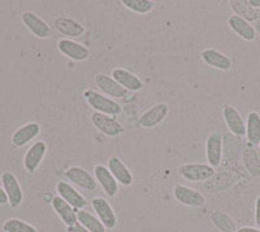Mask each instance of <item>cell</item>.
Instances as JSON below:
<instances>
[{
	"instance_id": "13",
	"label": "cell",
	"mask_w": 260,
	"mask_h": 232,
	"mask_svg": "<svg viewBox=\"0 0 260 232\" xmlns=\"http://www.w3.org/2000/svg\"><path fill=\"white\" fill-rule=\"evenodd\" d=\"M222 136L219 132H212L206 141V157L208 164L213 168L219 167L222 161Z\"/></svg>"
},
{
	"instance_id": "31",
	"label": "cell",
	"mask_w": 260,
	"mask_h": 232,
	"mask_svg": "<svg viewBox=\"0 0 260 232\" xmlns=\"http://www.w3.org/2000/svg\"><path fill=\"white\" fill-rule=\"evenodd\" d=\"M255 223L260 228V196L256 198L255 202Z\"/></svg>"
},
{
	"instance_id": "17",
	"label": "cell",
	"mask_w": 260,
	"mask_h": 232,
	"mask_svg": "<svg viewBox=\"0 0 260 232\" xmlns=\"http://www.w3.org/2000/svg\"><path fill=\"white\" fill-rule=\"evenodd\" d=\"M51 205H52L53 210L59 215L60 219L62 220V223L65 226H68L69 228L78 223L77 220V212L76 209L72 208L67 201L61 198L60 196H55L52 199H51Z\"/></svg>"
},
{
	"instance_id": "15",
	"label": "cell",
	"mask_w": 260,
	"mask_h": 232,
	"mask_svg": "<svg viewBox=\"0 0 260 232\" xmlns=\"http://www.w3.org/2000/svg\"><path fill=\"white\" fill-rule=\"evenodd\" d=\"M56 192L64 201L69 204L76 210H83L86 206V198L68 182L60 180L56 184Z\"/></svg>"
},
{
	"instance_id": "24",
	"label": "cell",
	"mask_w": 260,
	"mask_h": 232,
	"mask_svg": "<svg viewBox=\"0 0 260 232\" xmlns=\"http://www.w3.org/2000/svg\"><path fill=\"white\" fill-rule=\"evenodd\" d=\"M242 162L245 164L246 170L252 178H259L260 176V158L257 152L255 150V146L251 143H247L245 149L242 150Z\"/></svg>"
},
{
	"instance_id": "9",
	"label": "cell",
	"mask_w": 260,
	"mask_h": 232,
	"mask_svg": "<svg viewBox=\"0 0 260 232\" xmlns=\"http://www.w3.org/2000/svg\"><path fill=\"white\" fill-rule=\"evenodd\" d=\"M21 20H22V22H24V25L27 27L30 33L32 36H36L37 38L46 39L52 36V30H51L50 25L45 20H42L39 16H37L34 12L26 11V12L22 13Z\"/></svg>"
},
{
	"instance_id": "29",
	"label": "cell",
	"mask_w": 260,
	"mask_h": 232,
	"mask_svg": "<svg viewBox=\"0 0 260 232\" xmlns=\"http://www.w3.org/2000/svg\"><path fill=\"white\" fill-rule=\"evenodd\" d=\"M121 3L132 12L141 13V15L151 12L155 6L154 2H151V0H122Z\"/></svg>"
},
{
	"instance_id": "19",
	"label": "cell",
	"mask_w": 260,
	"mask_h": 232,
	"mask_svg": "<svg viewBox=\"0 0 260 232\" xmlns=\"http://www.w3.org/2000/svg\"><path fill=\"white\" fill-rule=\"evenodd\" d=\"M108 170L111 171V173H112L118 184L124 185V187H130L133 184V175H132L129 168L125 166L124 162L116 155L108 159Z\"/></svg>"
},
{
	"instance_id": "36",
	"label": "cell",
	"mask_w": 260,
	"mask_h": 232,
	"mask_svg": "<svg viewBox=\"0 0 260 232\" xmlns=\"http://www.w3.org/2000/svg\"><path fill=\"white\" fill-rule=\"evenodd\" d=\"M254 27H255V30H256V33L260 36V18H259V20L255 21V26Z\"/></svg>"
},
{
	"instance_id": "21",
	"label": "cell",
	"mask_w": 260,
	"mask_h": 232,
	"mask_svg": "<svg viewBox=\"0 0 260 232\" xmlns=\"http://www.w3.org/2000/svg\"><path fill=\"white\" fill-rule=\"evenodd\" d=\"M113 80L118 82L127 92H139L143 88L142 80L137 75L124 68H115L112 71Z\"/></svg>"
},
{
	"instance_id": "4",
	"label": "cell",
	"mask_w": 260,
	"mask_h": 232,
	"mask_svg": "<svg viewBox=\"0 0 260 232\" xmlns=\"http://www.w3.org/2000/svg\"><path fill=\"white\" fill-rule=\"evenodd\" d=\"M65 178H67L68 182L73 183L74 185L80 187L83 191L94 192L96 189L98 182L95 180V178L89 171L82 168V167L73 166L68 168V170L65 171Z\"/></svg>"
},
{
	"instance_id": "2",
	"label": "cell",
	"mask_w": 260,
	"mask_h": 232,
	"mask_svg": "<svg viewBox=\"0 0 260 232\" xmlns=\"http://www.w3.org/2000/svg\"><path fill=\"white\" fill-rule=\"evenodd\" d=\"M178 172L185 180L202 183L210 180L215 175V168L206 163H186L178 168Z\"/></svg>"
},
{
	"instance_id": "3",
	"label": "cell",
	"mask_w": 260,
	"mask_h": 232,
	"mask_svg": "<svg viewBox=\"0 0 260 232\" xmlns=\"http://www.w3.org/2000/svg\"><path fill=\"white\" fill-rule=\"evenodd\" d=\"M90 119H91L92 125L98 131L108 137H117L124 133L125 131L124 125L113 116L104 115V113L101 112H92Z\"/></svg>"
},
{
	"instance_id": "7",
	"label": "cell",
	"mask_w": 260,
	"mask_h": 232,
	"mask_svg": "<svg viewBox=\"0 0 260 232\" xmlns=\"http://www.w3.org/2000/svg\"><path fill=\"white\" fill-rule=\"evenodd\" d=\"M222 118H224L228 129L233 136H246V122L236 107H233L231 104H225L224 108H222Z\"/></svg>"
},
{
	"instance_id": "1",
	"label": "cell",
	"mask_w": 260,
	"mask_h": 232,
	"mask_svg": "<svg viewBox=\"0 0 260 232\" xmlns=\"http://www.w3.org/2000/svg\"><path fill=\"white\" fill-rule=\"evenodd\" d=\"M83 97H85L87 104L94 110V112H101L104 115L113 116V118L122 112V107L117 102L113 101L110 97L104 96L102 93L87 89L83 92Z\"/></svg>"
},
{
	"instance_id": "16",
	"label": "cell",
	"mask_w": 260,
	"mask_h": 232,
	"mask_svg": "<svg viewBox=\"0 0 260 232\" xmlns=\"http://www.w3.org/2000/svg\"><path fill=\"white\" fill-rule=\"evenodd\" d=\"M173 193H175V197L178 202L185 206H190V208H199V206H203L204 202H206V198H204L201 192L186 187V185L177 184L175 187Z\"/></svg>"
},
{
	"instance_id": "30",
	"label": "cell",
	"mask_w": 260,
	"mask_h": 232,
	"mask_svg": "<svg viewBox=\"0 0 260 232\" xmlns=\"http://www.w3.org/2000/svg\"><path fill=\"white\" fill-rule=\"evenodd\" d=\"M4 232H38L36 227L17 218H11L3 224Z\"/></svg>"
},
{
	"instance_id": "23",
	"label": "cell",
	"mask_w": 260,
	"mask_h": 232,
	"mask_svg": "<svg viewBox=\"0 0 260 232\" xmlns=\"http://www.w3.org/2000/svg\"><path fill=\"white\" fill-rule=\"evenodd\" d=\"M39 133H41V125L38 123H27V124L20 127L12 134V145L15 148H22L31 140H34Z\"/></svg>"
},
{
	"instance_id": "18",
	"label": "cell",
	"mask_w": 260,
	"mask_h": 232,
	"mask_svg": "<svg viewBox=\"0 0 260 232\" xmlns=\"http://www.w3.org/2000/svg\"><path fill=\"white\" fill-rule=\"evenodd\" d=\"M228 25L243 41L251 42L256 38V30H255L254 25H251L248 21L240 17V16L232 15L228 18Z\"/></svg>"
},
{
	"instance_id": "12",
	"label": "cell",
	"mask_w": 260,
	"mask_h": 232,
	"mask_svg": "<svg viewBox=\"0 0 260 232\" xmlns=\"http://www.w3.org/2000/svg\"><path fill=\"white\" fill-rule=\"evenodd\" d=\"M47 153V143L45 141H37L30 146L24 155V167L27 172L32 173L38 170L43 158Z\"/></svg>"
},
{
	"instance_id": "28",
	"label": "cell",
	"mask_w": 260,
	"mask_h": 232,
	"mask_svg": "<svg viewBox=\"0 0 260 232\" xmlns=\"http://www.w3.org/2000/svg\"><path fill=\"white\" fill-rule=\"evenodd\" d=\"M211 220L216 226V228L220 229L221 232H236L237 224L233 219H232L226 213L220 212V210H215L211 214Z\"/></svg>"
},
{
	"instance_id": "32",
	"label": "cell",
	"mask_w": 260,
	"mask_h": 232,
	"mask_svg": "<svg viewBox=\"0 0 260 232\" xmlns=\"http://www.w3.org/2000/svg\"><path fill=\"white\" fill-rule=\"evenodd\" d=\"M8 202V197H7L6 191L3 189V187H0V205H6Z\"/></svg>"
},
{
	"instance_id": "11",
	"label": "cell",
	"mask_w": 260,
	"mask_h": 232,
	"mask_svg": "<svg viewBox=\"0 0 260 232\" xmlns=\"http://www.w3.org/2000/svg\"><path fill=\"white\" fill-rule=\"evenodd\" d=\"M91 206L96 213L98 219L101 220L107 229H113L117 226V217L113 212L112 206L103 197H96L91 201Z\"/></svg>"
},
{
	"instance_id": "22",
	"label": "cell",
	"mask_w": 260,
	"mask_h": 232,
	"mask_svg": "<svg viewBox=\"0 0 260 232\" xmlns=\"http://www.w3.org/2000/svg\"><path fill=\"white\" fill-rule=\"evenodd\" d=\"M201 59L207 66L220 69V71H229L232 68V64H233L231 57L220 52V51L215 50V48H206V50L202 51Z\"/></svg>"
},
{
	"instance_id": "5",
	"label": "cell",
	"mask_w": 260,
	"mask_h": 232,
	"mask_svg": "<svg viewBox=\"0 0 260 232\" xmlns=\"http://www.w3.org/2000/svg\"><path fill=\"white\" fill-rule=\"evenodd\" d=\"M2 184H3V189L6 191L7 197H8L11 208H18L24 201V192H22V188H21L17 178L12 172L6 171L2 175Z\"/></svg>"
},
{
	"instance_id": "34",
	"label": "cell",
	"mask_w": 260,
	"mask_h": 232,
	"mask_svg": "<svg viewBox=\"0 0 260 232\" xmlns=\"http://www.w3.org/2000/svg\"><path fill=\"white\" fill-rule=\"evenodd\" d=\"M236 232H260L259 228H254V227H242L238 228Z\"/></svg>"
},
{
	"instance_id": "8",
	"label": "cell",
	"mask_w": 260,
	"mask_h": 232,
	"mask_svg": "<svg viewBox=\"0 0 260 232\" xmlns=\"http://www.w3.org/2000/svg\"><path fill=\"white\" fill-rule=\"evenodd\" d=\"M94 82L98 89L110 98H124L127 94L126 89L116 82L112 76H108L106 73H96L94 76Z\"/></svg>"
},
{
	"instance_id": "35",
	"label": "cell",
	"mask_w": 260,
	"mask_h": 232,
	"mask_svg": "<svg viewBox=\"0 0 260 232\" xmlns=\"http://www.w3.org/2000/svg\"><path fill=\"white\" fill-rule=\"evenodd\" d=\"M248 4L255 9L260 8V0H248Z\"/></svg>"
},
{
	"instance_id": "37",
	"label": "cell",
	"mask_w": 260,
	"mask_h": 232,
	"mask_svg": "<svg viewBox=\"0 0 260 232\" xmlns=\"http://www.w3.org/2000/svg\"><path fill=\"white\" fill-rule=\"evenodd\" d=\"M257 146H259V148H260V143H259V145H257Z\"/></svg>"
},
{
	"instance_id": "26",
	"label": "cell",
	"mask_w": 260,
	"mask_h": 232,
	"mask_svg": "<svg viewBox=\"0 0 260 232\" xmlns=\"http://www.w3.org/2000/svg\"><path fill=\"white\" fill-rule=\"evenodd\" d=\"M77 220L78 223L85 227L89 232H106L107 229L101 220L98 219V217L92 215L91 213L86 212V210H78Z\"/></svg>"
},
{
	"instance_id": "14",
	"label": "cell",
	"mask_w": 260,
	"mask_h": 232,
	"mask_svg": "<svg viewBox=\"0 0 260 232\" xmlns=\"http://www.w3.org/2000/svg\"><path fill=\"white\" fill-rule=\"evenodd\" d=\"M94 178L107 196L112 198L117 194L118 183L116 182V179L108 170V167L104 166V164H96L94 167Z\"/></svg>"
},
{
	"instance_id": "10",
	"label": "cell",
	"mask_w": 260,
	"mask_h": 232,
	"mask_svg": "<svg viewBox=\"0 0 260 232\" xmlns=\"http://www.w3.org/2000/svg\"><path fill=\"white\" fill-rule=\"evenodd\" d=\"M169 113V106L167 103H157L152 107H150L148 110H146L142 115L139 116V125L142 128L150 129L154 128L156 125H159L160 123L164 122L167 116Z\"/></svg>"
},
{
	"instance_id": "25",
	"label": "cell",
	"mask_w": 260,
	"mask_h": 232,
	"mask_svg": "<svg viewBox=\"0 0 260 232\" xmlns=\"http://www.w3.org/2000/svg\"><path fill=\"white\" fill-rule=\"evenodd\" d=\"M246 137L248 143L256 146L260 143V113L251 111L246 119Z\"/></svg>"
},
{
	"instance_id": "27",
	"label": "cell",
	"mask_w": 260,
	"mask_h": 232,
	"mask_svg": "<svg viewBox=\"0 0 260 232\" xmlns=\"http://www.w3.org/2000/svg\"><path fill=\"white\" fill-rule=\"evenodd\" d=\"M231 6L233 11L236 12L237 16L245 18L246 21H256L260 18V13L257 12L256 9L252 8L248 2H243V0H233L231 2Z\"/></svg>"
},
{
	"instance_id": "33",
	"label": "cell",
	"mask_w": 260,
	"mask_h": 232,
	"mask_svg": "<svg viewBox=\"0 0 260 232\" xmlns=\"http://www.w3.org/2000/svg\"><path fill=\"white\" fill-rule=\"evenodd\" d=\"M69 231H71V232H89V231H87V229L85 228V227L81 226L80 223H77V224H76V226L71 227V228H69Z\"/></svg>"
},
{
	"instance_id": "6",
	"label": "cell",
	"mask_w": 260,
	"mask_h": 232,
	"mask_svg": "<svg viewBox=\"0 0 260 232\" xmlns=\"http://www.w3.org/2000/svg\"><path fill=\"white\" fill-rule=\"evenodd\" d=\"M57 50L61 52L64 56L74 60V62H85L89 59L90 50L82 43L73 41L69 38H61L57 42Z\"/></svg>"
},
{
	"instance_id": "20",
	"label": "cell",
	"mask_w": 260,
	"mask_h": 232,
	"mask_svg": "<svg viewBox=\"0 0 260 232\" xmlns=\"http://www.w3.org/2000/svg\"><path fill=\"white\" fill-rule=\"evenodd\" d=\"M53 25H55V29L65 37L77 38V37L83 36V33H85V26L81 22L73 20V18L64 17V16H59V17L55 18Z\"/></svg>"
}]
</instances>
